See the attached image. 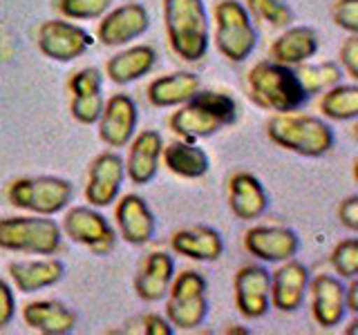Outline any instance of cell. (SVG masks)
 <instances>
[{
    "instance_id": "1",
    "label": "cell",
    "mask_w": 358,
    "mask_h": 335,
    "mask_svg": "<svg viewBox=\"0 0 358 335\" xmlns=\"http://www.w3.org/2000/svg\"><path fill=\"white\" fill-rule=\"evenodd\" d=\"M235 121H238V103L233 96L199 87L186 103L177 105V112L168 123L179 139L197 143L199 139H208L233 126Z\"/></svg>"
},
{
    "instance_id": "2",
    "label": "cell",
    "mask_w": 358,
    "mask_h": 335,
    "mask_svg": "<svg viewBox=\"0 0 358 335\" xmlns=\"http://www.w3.org/2000/svg\"><path fill=\"white\" fill-rule=\"evenodd\" d=\"M246 85L253 103L275 114L298 112L311 100L294 67L275 61L255 63L246 76Z\"/></svg>"
},
{
    "instance_id": "3",
    "label": "cell",
    "mask_w": 358,
    "mask_h": 335,
    "mask_svg": "<svg viewBox=\"0 0 358 335\" xmlns=\"http://www.w3.org/2000/svg\"><path fill=\"white\" fill-rule=\"evenodd\" d=\"M164 25L171 50L186 63H197L210 47V18L204 0H164Z\"/></svg>"
},
{
    "instance_id": "4",
    "label": "cell",
    "mask_w": 358,
    "mask_h": 335,
    "mask_svg": "<svg viewBox=\"0 0 358 335\" xmlns=\"http://www.w3.org/2000/svg\"><path fill=\"white\" fill-rule=\"evenodd\" d=\"M266 134L280 148L307 156V159H318V156L331 152L336 141L329 123H324L320 117L294 114V112L268 119Z\"/></svg>"
},
{
    "instance_id": "5",
    "label": "cell",
    "mask_w": 358,
    "mask_h": 335,
    "mask_svg": "<svg viewBox=\"0 0 358 335\" xmlns=\"http://www.w3.org/2000/svg\"><path fill=\"white\" fill-rule=\"evenodd\" d=\"M63 230L45 215L0 219V248L25 255H54L61 248Z\"/></svg>"
},
{
    "instance_id": "6",
    "label": "cell",
    "mask_w": 358,
    "mask_h": 335,
    "mask_svg": "<svg viewBox=\"0 0 358 335\" xmlns=\"http://www.w3.org/2000/svg\"><path fill=\"white\" fill-rule=\"evenodd\" d=\"M7 199L18 210L54 217L72 204L74 186L63 177H22L9 186Z\"/></svg>"
},
{
    "instance_id": "7",
    "label": "cell",
    "mask_w": 358,
    "mask_h": 335,
    "mask_svg": "<svg viewBox=\"0 0 358 335\" xmlns=\"http://www.w3.org/2000/svg\"><path fill=\"white\" fill-rule=\"evenodd\" d=\"M208 318V282L197 271L175 275L168 288L166 320L179 331H195Z\"/></svg>"
},
{
    "instance_id": "8",
    "label": "cell",
    "mask_w": 358,
    "mask_h": 335,
    "mask_svg": "<svg viewBox=\"0 0 358 335\" xmlns=\"http://www.w3.org/2000/svg\"><path fill=\"white\" fill-rule=\"evenodd\" d=\"M215 45L231 63H244L257 47V29L249 9L238 0H220L215 7Z\"/></svg>"
},
{
    "instance_id": "9",
    "label": "cell",
    "mask_w": 358,
    "mask_h": 335,
    "mask_svg": "<svg viewBox=\"0 0 358 335\" xmlns=\"http://www.w3.org/2000/svg\"><path fill=\"white\" fill-rule=\"evenodd\" d=\"M61 230L70 237L72 241L85 246L94 255H108L115 248L117 241V232L112 228V223L106 219V215L94 206H74L65 212L63 217V226Z\"/></svg>"
},
{
    "instance_id": "10",
    "label": "cell",
    "mask_w": 358,
    "mask_h": 335,
    "mask_svg": "<svg viewBox=\"0 0 358 335\" xmlns=\"http://www.w3.org/2000/svg\"><path fill=\"white\" fill-rule=\"evenodd\" d=\"M36 45L43 56L56 63H72L92 47L94 36L67 20H45L36 31Z\"/></svg>"
},
{
    "instance_id": "11",
    "label": "cell",
    "mask_w": 358,
    "mask_h": 335,
    "mask_svg": "<svg viewBox=\"0 0 358 335\" xmlns=\"http://www.w3.org/2000/svg\"><path fill=\"white\" fill-rule=\"evenodd\" d=\"M235 306L246 320H260L271 308V273L262 264L242 266L233 279Z\"/></svg>"
},
{
    "instance_id": "12",
    "label": "cell",
    "mask_w": 358,
    "mask_h": 335,
    "mask_svg": "<svg viewBox=\"0 0 358 335\" xmlns=\"http://www.w3.org/2000/svg\"><path fill=\"white\" fill-rule=\"evenodd\" d=\"M150 29V14L141 3H128L115 9H108L101 16L96 38L106 47H121L141 38Z\"/></svg>"
},
{
    "instance_id": "13",
    "label": "cell",
    "mask_w": 358,
    "mask_h": 335,
    "mask_svg": "<svg viewBox=\"0 0 358 335\" xmlns=\"http://www.w3.org/2000/svg\"><path fill=\"white\" fill-rule=\"evenodd\" d=\"M123 181H126V163L117 152H101L90 165L85 199L94 208L112 206L121 195Z\"/></svg>"
},
{
    "instance_id": "14",
    "label": "cell",
    "mask_w": 358,
    "mask_h": 335,
    "mask_svg": "<svg viewBox=\"0 0 358 335\" xmlns=\"http://www.w3.org/2000/svg\"><path fill=\"white\" fill-rule=\"evenodd\" d=\"M99 137L108 148H126L137 134L139 107L128 94H115L103 103L99 117Z\"/></svg>"
},
{
    "instance_id": "15",
    "label": "cell",
    "mask_w": 358,
    "mask_h": 335,
    "mask_svg": "<svg viewBox=\"0 0 358 335\" xmlns=\"http://www.w3.org/2000/svg\"><path fill=\"white\" fill-rule=\"evenodd\" d=\"M244 248L264 264H282L300 251V237L287 226H251L244 232Z\"/></svg>"
},
{
    "instance_id": "16",
    "label": "cell",
    "mask_w": 358,
    "mask_h": 335,
    "mask_svg": "<svg viewBox=\"0 0 358 335\" xmlns=\"http://www.w3.org/2000/svg\"><path fill=\"white\" fill-rule=\"evenodd\" d=\"M307 293L309 268L302 262H296L294 257L271 273V308L280 313H296L305 304Z\"/></svg>"
},
{
    "instance_id": "17",
    "label": "cell",
    "mask_w": 358,
    "mask_h": 335,
    "mask_svg": "<svg viewBox=\"0 0 358 335\" xmlns=\"http://www.w3.org/2000/svg\"><path fill=\"white\" fill-rule=\"evenodd\" d=\"M70 92L72 103L70 112L72 117L83 123V126H92L99 121L101 112H103V74L96 67H83L70 78Z\"/></svg>"
},
{
    "instance_id": "18",
    "label": "cell",
    "mask_w": 358,
    "mask_h": 335,
    "mask_svg": "<svg viewBox=\"0 0 358 335\" xmlns=\"http://www.w3.org/2000/svg\"><path fill=\"white\" fill-rule=\"evenodd\" d=\"M311 293V315L318 327L334 329L345 320V284L341 277L334 275H318L309 279Z\"/></svg>"
},
{
    "instance_id": "19",
    "label": "cell",
    "mask_w": 358,
    "mask_h": 335,
    "mask_svg": "<svg viewBox=\"0 0 358 335\" xmlns=\"http://www.w3.org/2000/svg\"><path fill=\"white\" fill-rule=\"evenodd\" d=\"M164 139L157 130H143L130 141L126 163V177L134 186H148L159 172Z\"/></svg>"
},
{
    "instance_id": "20",
    "label": "cell",
    "mask_w": 358,
    "mask_h": 335,
    "mask_svg": "<svg viewBox=\"0 0 358 335\" xmlns=\"http://www.w3.org/2000/svg\"><path fill=\"white\" fill-rule=\"evenodd\" d=\"M117 228L121 237L132 246H143L152 241L157 230V219L152 210L139 195H126L119 199L115 210Z\"/></svg>"
},
{
    "instance_id": "21",
    "label": "cell",
    "mask_w": 358,
    "mask_h": 335,
    "mask_svg": "<svg viewBox=\"0 0 358 335\" xmlns=\"http://www.w3.org/2000/svg\"><path fill=\"white\" fill-rule=\"evenodd\" d=\"M268 193L251 172H235L229 181V208L238 219L253 221L268 210Z\"/></svg>"
},
{
    "instance_id": "22",
    "label": "cell",
    "mask_w": 358,
    "mask_h": 335,
    "mask_svg": "<svg viewBox=\"0 0 358 335\" xmlns=\"http://www.w3.org/2000/svg\"><path fill=\"white\" fill-rule=\"evenodd\" d=\"M175 260L164 251H155L143 260L137 277H134V293L143 302H159L168 295L175 279Z\"/></svg>"
},
{
    "instance_id": "23",
    "label": "cell",
    "mask_w": 358,
    "mask_h": 335,
    "mask_svg": "<svg viewBox=\"0 0 358 335\" xmlns=\"http://www.w3.org/2000/svg\"><path fill=\"white\" fill-rule=\"evenodd\" d=\"M9 277L20 293H36V290L52 288L65 277V264L56 257H43V260H22L9 264Z\"/></svg>"
},
{
    "instance_id": "24",
    "label": "cell",
    "mask_w": 358,
    "mask_h": 335,
    "mask_svg": "<svg viewBox=\"0 0 358 335\" xmlns=\"http://www.w3.org/2000/svg\"><path fill=\"white\" fill-rule=\"evenodd\" d=\"M22 320L43 335H70L76 329V313L56 299H36L22 308Z\"/></svg>"
},
{
    "instance_id": "25",
    "label": "cell",
    "mask_w": 358,
    "mask_h": 335,
    "mask_svg": "<svg viewBox=\"0 0 358 335\" xmlns=\"http://www.w3.org/2000/svg\"><path fill=\"white\" fill-rule=\"evenodd\" d=\"M171 248L195 262H217L224 255V237L213 226H190L173 234Z\"/></svg>"
},
{
    "instance_id": "26",
    "label": "cell",
    "mask_w": 358,
    "mask_h": 335,
    "mask_svg": "<svg viewBox=\"0 0 358 335\" xmlns=\"http://www.w3.org/2000/svg\"><path fill=\"white\" fill-rule=\"evenodd\" d=\"M157 65V52L150 45H132L115 54L106 65V74L115 85H128L150 74Z\"/></svg>"
},
{
    "instance_id": "27",
    "label": "cell",
    "mask_w": 358,
    "mask_h": 335,
    "mask_svg": "<svg viewBox=\"0 0 358 335\" xmlns=\"http://www.w3.org/2000/svg\"><path fill=\"white\" fill-rule=\"evenodd\" d=\"M318 52V34L307 25L287 27L271 45V61L296 67L307 63Z\"/></svg>"
},
{
    "instance_id": "28",
    "label": "cell",
    "mask_w": 358,
    "mask_h": 335,
    "mask_svg": "<svg viewBox=\"0 0 358 335\" xmlns=\"http://www.w3.org/2000/svg\"><path fill=\"white\" fill-rule=\"evenodd\" d=\"M201 87L195 72H173L155 78L148 85V100L155 107H177L186 103Z\"/></svg>"
},
{
    "instance_id": "29",
    "label": "cell",
    "mask_w": 358,
    "mask_h": 335,
    "mask_svg": "<svg viewBox=\"0 0 358 335\" xmlns=\"http://www.w3.org/2000/svg\"><path fill=\"white\" fill-rule=\"evenodd\" d=\"M164 165L173 174L182 179H201L210 170V159L204 148H199L195 141L179 139L162 150Z\"/></svg>"
},
{
    "instance_id": "30",
    "label": "cell",
    "mask_w": 358,
    "mask_h": 335,
    "mask_svg": "<svg viewBox=\"0 0 358 335\" xmlns=\"http://www.w3.org/2000/svg\"><path fill=\"white\" fill-rule=\"evenodd\" d=\"M322 117L331 121H356L358 119V85L338 83L322 92L320 100Z\"/></svg>"
},
{
    "instance_id": "31",
    "label": "cell",
    "mask_w": 358,
    "mask_h": 335,
    "mask_svg": "<svg viewBox=\"0 0 358 335\" xmlns=\"http://www.w3.org/2000/svg\"><path fill=\"white\" fill-rule=\"evenodd\" d=\"M300 83L305 85V89L309 92V96L313 94H320L324 89H329L334 85L341 83L343 78V67L336 65V63H318V65H305L300 63L294 67Z\"/></svg>"
},
{
    "instance_id": "32",
    "label": "cell",
    "mask_w": 358,
    "mask_h": 335,
    "mask_svg": "<svg viewBox=\"0 0 358 335\" xmlns=\"http://www.w3.org/2000/svg\"><path fill=\"white\" fill-rule=\"evenodd\" d=\"M244 7L249 9V14L257 16L273 27H287L294 20V11H291L285 0H246Z\"/></svg>"
},
{
    "instance_id": "33",
    "label": "cell",
    "mask_w": 358,
    "mask_h": 335,
    "mask_svg": "<svg viewBox=\"0 0 358 335\" xmlns=\"http://www.w3.org/2000/svg\"><path fill=\"white\" fill-rule=\"evenodd\" d=\"M329 264L341 279L358 277V239L350 237L336 244L329 255Z\"/></svg>"
},
{
    "instance_id": "34",
    "label": "cell",
    "mask_w": 358,
    "mask_h": 335,
    "mask_svg": "<svg viewBox=\"0 0 358 335\" xmlns=\"http://www.w3.org/2000/svg\"><path fill=\"white\" fill-rule=\"evenodd\" d=\"M115 0H59V11L70 20H96Z\"/></svg>"
},
{
    "instance_id": "35",
    "label": "cell",
    "mask_w": 358,
    "mask_h": 335,
    "mask_svg": "<svg viewBox=\"0 0 358 335\" xmlns=\"http://www.w3.org/2000/svg\"><path fill=\"white\" fill-rule=\"evenodd\" d=\"M334 22L347 34H358V0H336Z\"/></svg>"
},
{
    "instance_id": "36",
    "label": "cell",
    "mask_w": 358,
    "mask_h": 335,
    "mask_svg": "<svg viewBox=\"0 0 358 335\" xmlns=\"http://www.w3.org/2000/svg\"><path fill=\"white\" fill-rule=\"evenodd\" d=\"M341 67L350 78H358V34H350L341 45Z\"/></svg>"
},
{
    "instance_id": "37",
    "label": "cell",
    "mask_w": 358,
    "mask_h": 335,
    "mask_svg": "<svg viewBox=\"0 0 358 335\" xmlns=\"http://www.w3.org/2000/svg\"><path fill=\"white\" fill-rule=\"evenodd\" d=\"M16 318V295L5 279H0V331H5Z\"/></svg>"
},
{
    "instance_id": "38",
    "label": "cell",
    "mask_w": 358,
    "mask_h": 335,
    "mask_svg": "<svg viewBox=\"0 0 358 335\" xmlns=\"http://www.w3.org/2000/svg\"><path fill=\"white\" fill-rule=\"evenodd\" d=\"M338 219L347 230H352V232L358 230V195H350L345 201H341Z\"/></svg>"
},
{
    "instance_id": "39",
    "label": "cell",
    "mask_w": 358,
    "mask_h": 335,
    "mask_svg": "<svg viewBox=\"0 0 358 335\" xmlns=\"http://www.w3.org/2000/svg\"><path fill=\"white\" fill-rule=\"evenodd\" d=\"M141 331L145 335H173L175 329H173V324L168 322L166 318L162 315H157V313H148V315H143L141 320Z\"/></svg>"
},
{
    "instance_id": "40",
    "label": "cell",
    "mask_w": 358,
    "mask_h": 335,
    "mask_svg": "<svg viewBox=\"0 0 358 335\" xmlns=\"http://www.w3.org/2000/svg\"><path fill=\"white\" fill-rule=\"evenodd\" d=\"M345 306L350 313H358V279H350V286H345Z\"/></svg>"
},
{
    "instance_id": "41",
    "label": "cell",
    "mask_w": 358,
    "mask_h": 335,
    "mask_svg": "<svg viewBox=\"0 0 358 335\" xmlns=\"http://www.w3.org/2000/svg\"><path fill=\"white\" fill-rule=\"evenodd\" d=\"M227 333H231V335H233V333H244V335H249L251 331H249V329H240V327H231V329H227Z\"/></svg>"
},
{
    "instance_id": "42",
    "label": "cell",
    "mask_w": 358,
    "mask_h": 335,
    "mask_svg": "<svg viewBox=\"0 0 358 335\" xmlns=\"http://www.w3.org/2000/svg\"><path fill=\"white\" fill-rule=\"evenodd\" d=\"M356 327H358V322H352V324H350V329H347V333H354Z\"/></svg>"
}]
</instances>
